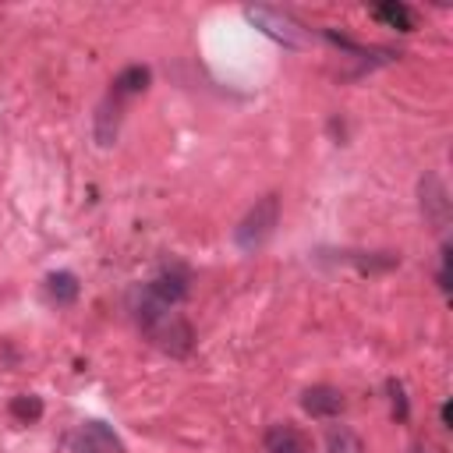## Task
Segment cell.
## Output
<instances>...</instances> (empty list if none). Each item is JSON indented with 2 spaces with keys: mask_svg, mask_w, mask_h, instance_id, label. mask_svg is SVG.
<instances>
[{
  "mask_svg": "<svg viewBox=\"0 0 453 453\" xmlns=\"http://www.w3.org/2000/svg\"><path fill=\"white\" fill-rule=\"evenodd\" d=\"M134 319H138V326L149 333V340H152L159 350L173 354V357H184V354L195 347V329L188 326V319H180L173 308L156 304L145 290H142V301L134 304Z\"/></svg>",
  "mask_w": 453,
  "mask_h": 453,
  "instance_id": "cell-1",
  "label": "cell"
},
{
  "mask_svg": "<svg viewBox=\"0 0 453 453\" xmlns=\"http://www.w3.org/2000/svg\"><path fill=\"white\" fill-rule=\"evenodd\" d=\"M276 223H280V198H276V195H262V198L244 212V219L234 226L237 248H241V251L262 248V244L273 237Z\"/></svg>",
  "mask_w": 453,
  "mask_h": 453,
  "instance_id": "cell-2",
  "label": "cell"
},
{
  "mask_svg": "<svg viewBox=\"0 0 453 453\" xmlns=\"http://www.w3.org/2000/svg\"><path fill=\"white\" fill-rule=\"evenodd\" d=\"M244 18L255 28H262L269 39L283 42V46H308V28L294 14H287L280 7H262V4L258 7H244Z\"/></svg>",
  "mask_w": 453,
  "mask_h": 453,
  "instance_id": "cell-3",
  "label": "cell"
},
{
  "mask_svg": "<svg viewBox=\"0 0 453 453\" xmlns=\"http://www.w3.org/2000/svg\"><path fill=\"white\" fill-rule=\"evenodd\" d=\"M262 442H265V453H315V439L301 425H290V421L269 425Z\"/></svg>",
  "mask_w": 453,
  "mask_h": 453,
  "instance_id": "cell-4",
  "label": "cell"
},
{
  "mask_svg": "<svg viewBox=\"0 0 453 453\" xmlns=\"http://www.w3.org/2000/svg\"><path fill=\"white\" fill-rule=\"evenodd\" d=\"M418 195H421V212H425V219H428L435 230H442V226L449 223V195H446V184H442L435 173H425L421 184H418Z\"/></svg>",
  "mask_w": 453,
  "mask_h": 453,
  "instance_id": "cell-5",
  "label": "cell"
},
{
  "mask_svg": "<svg viewBox=\"0 0 453 453\" xmlns=\"http://www.w3.org/2000/svg\"><path fill=\"white\" fill-rule=\"evenodd\" d=\"M145 294L156 301V304H163V308H173V304H180L184 297H188V273L184 269H163L149 287H145Z\"/></svg>",
  "mask_w": 453,
  "mask_h": 453,
  "instance_id": "cell-6",
  "label": "cell"
},
{
  "mask_svg": "<svg viewBox=\"0 0 453 453\" xmlns=\"http://www.w3.org/2000/svg\"><path fill=\"white\" fill-rule=\"evenodd\" d=\"M74 453H120V439L103 425V421H85L74 439H71Z\"/></svg>",
  "mask_w": 453,
  "mask_h": 453,
  "instance_id": "cell-7",
  "label": "cell"
},
{
  "mask_svg": "<svg viewBox=\"0 0 453 453\" xmlns=\"http://www.w3.org/2000/svg\"><path fill=\"white\" fill-rule=\"evenodd\" d=\"M301 407L311 418H336L347 407V400H343V393L336 386H311V389L301 393Z\"/></svg>",
  "mask_w": 453,
  "mask_h": 453,
  "instance_id": "cell-8",
  "label": "cell"
},
{
  "mask_svg": "<svg viewBox=\"0 0 453 453\" xmlns=\"http://www.w3.org/2000/svg\"><path fill=\"white\" fill-rule=\"evenodd\" d=\"M120 131V99H103V106L96 110V142L99 145H110Z\"/></svg>",
  "mask_w": 453,
  "mask_h": 453,
  "instance_id": "cell-9",
  "label": "cell"
},
{
  "mask_svg": "<svg viewBox=\"0 0 453 453\" xmlns=\"http://www.w3.org/2000/svg\"><path fill=\"white\" fill-rule=\"evenodd\" d=\"M149 67H142V64H131V67H124L117 78H113V99H127V96H138L145 85H149Z\"/></svg>",
  "mask_w": 453,
  "mask_h": 453,
  "instance_id": "cell-10",
  "label": "cell"
},
{
  "mask_svg": "<svg viewBox=\"0 0 453 453\" xmlns=\"http://www.w3.org/2000/svg\"><path fill=\"white\" fill-rule=\"evenodd\" d=\"M340 255H343V262H354L361 273H382L400 262L393 251H340Z\"/></svg>",
  "mask_w": 453,
  "mask_h": 453,
  "instance_id": "cell-11",
  "label": "cell"
},
{
  "mask_svg": "<svg viewBox=\"0 0 453 453\" xmlns=\"http://www.w3.org/2000/svg\"><path fill=\"white\" fill-rule=\"evenodd\" d=\"M78 276L74 273H50L46 276V294L57 301V304H71V301H78Z\"/></svg>",
  "mask_w": 453,
  "mask_h": 453,
  "instance_id": "cell-12",
  "label": "cell"
},
{
  "mask_svg": "<svg viewBox=\"0 0 453 453\" xmlns=\"http://www.w3.org/2000/svg\"><path fill=\"white\" fill-rule=\"evenodd\" d=\"M372 14L379 21H386L389 28H396V32H411L414 28V11L407 4H379Z\"/></svg>",
  "mask_w": 453,
  "mask_h": 453,
  "instance_id": "cell-13",
  "label": "cell"
},
{
  "mask_svg": "<svg viewBox=\"0 0 453 453\" xmlns=\"http://www.w3.org/2000/svg\"><path fill=\"white\" fill-rule=\"evenodd\" d=\"M11 418L14 421H39L42 418V400L35 396V393H18L14 400H11Z\"/></svg>",
  "mask_w": 453,
  "mask_h": 453,
  "instance_id": "cell-14",
  "label": "cell"
},
{
  "mask_svg": "<svg viewBox=\"0 0 453 453\" xmlns=\"http://www.w3.org/2000/svg\"><path fill=\"white\" fill-rule=\"evenodd\" d=\"M326 446H329V453H365L361 435H357V432H350V428H329Z\"/></svg>",
  "mask_w": 453,
  "mask_h": 453,
  "instance_id": "cell-15",
  "label": "cell"
},
{
  "mask_svg": "<svg viewBox=\"0 0 453 453\" xmlns=\"http://www.w3.org/2000/svg\"><path fill=\"white\" fill-rule=\"evenodd\" d=\"M389 393H393V411H396V418H407V400H403V386H400V382H389Z\"/></svg>",
  "mask_w": 453,
  "mask_h": 453,
  "instance_id": "cell-16",
  "label": "cell"
},
{
  "mask_svg": "<svg viewBox=\"0 0 453 453\" xmlns=\"http://www.w3.org/2000/svg\"><path fill=\"white\" fill-rule=\"evenodd\" d=\"M439 287L449 290V244H442V269H439Z\"/></svg>",
  "mask_w": 453,
  "mask_h": 453,
  "instance_id": "cell-17",
  "label": "cell"
},
{
  "mask_svg": "<svg viewBox=\"0 0 453 453\" xmlns=\"http://www.w3.org/2000/svg\"><path fill=\"white\" fill-rule=\"evenodd\" d=\"M439 418H442V425L449 428V421H453V407H449V403H442V411H439Z\"/></svg>",
  "mask_w": 453,
  "mask_h": 453,
  "instance_id": "cell-18",
  "label": "cell"
},
{
  "mask_svg": "<svg viewBox=\"0 0 453 453\" xmlns=\"http://www.w3.org/2000/svg\"><path fill=\"white\" fill-rule=\"evenodd\" d=\"M414 453H425V449H421V446H418V449H414Z\"/></svg>",
  "mask_w": 453,
  "mask_h": 453,
  "instance_id": "cell-19",
  "label": "cell"
}]
</instances>
